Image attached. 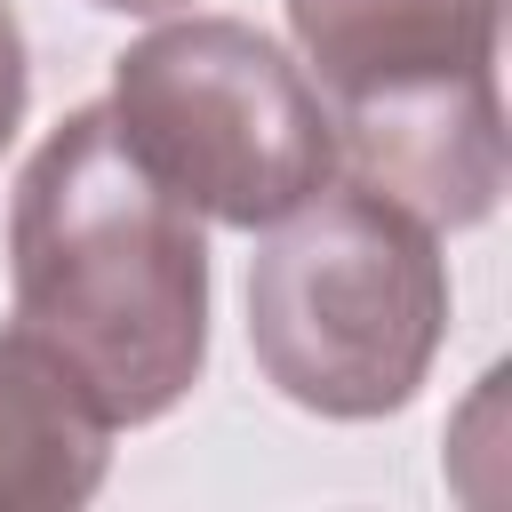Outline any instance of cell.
<instances>
[{
    "instance_id": "1",
    "label": "cell",
    "mask_w": 512,
    "mask_h": 512,
    "mask_svg": "<svg viewBox=\"0 0 512 512\" xmlns=\"http://www.w3.org/2000/svg\"><path fill=\"white\" fill-rule=\"evenodd\" d=\"M8 336L48 352L112 432L160 424L208 368V232L104 104L64 112L16 176Z\"/></svg>"
},
{
    "instance_id": "2",
    "label": "cell",
    "mask_w": 512,
    "mask_h": 512,
    "mask_svg": "<svg viewBox=\"0 0 512 512\" xmlns=\"http://www.w3.org/2000/svg\"><path fill=\"white\" fill-rule=\"evenodd\" d=\"M448 336L440 232L328 176L248 256V352L264 384L328 424L400 416Z\"/></svg>"
},
{
    "instance_id": "3",
    "label": "cell",
    "mask_w": 512,
    "mask_h": 512,
    "mask_svg": "<svg viewBox=\"0 0 512 512\" xmlns=\"http://www.w3.org/2000/svg\"><path fill=\"white\" fill-rule=\"evenodd\" d=\"M104 112L152 184L232 232L280 224L336 176L320 88L240 16H176L120 48Z\"/></svg>"
},
{
    "instance_id": "4",
    "label": "cell",
    "mask_w": 512,
    "mask_h": 512,
    "mask_svg": "<svg viewBox=\"0 0 512 512\" xmlns=\"http://www.w3.org/2000/svg\"><path fill=\"white\" fill-rule=\"evenodd\" d=\"M288 40L328 104V128L368 112L504 96V0H288Z\"/></svg>"
},
{
    "instance_id": "5",
    "label": "cell",
    "mask_w": 512,
    "mask_h": 512,
    "mask_svg": "<svg viewBox=\"0 0 512 512\" xmlns=\"http://www.w3.org/2000/svg\"><path fill=\"white\" fill-rule=\"evenodd\" d=\"M112 472V424L24 336H0V512H72Z\"/></svg>"
},
{
    "instance_id": "6",
    "label": "cell",
    "mask_w": 512,
    "mask_h": 512,
    "mask_svg": "<svg viewBox=\"0 0 512 512\" xmlns=\"http://www.w3.org/2000/svg\"><path fill=\"white\" fill-rule=\"evenodd\" d=\"M24 112H32V48H24V24H16V8L0 0V152L16 144Z\"/></svg>"
},
{
    "instance_id": "7",
    "label": "cell",
    "mask_w": 512,
    "mask_h": 512,
    "mask_svg": "<svg viewBox=\"0 0 512 512\" xmlns=\"http://www.w3.org/2000/svg\"><path fill=\"white\" fill-rule=\"evenodd\" d=\"M88 8H112V16H176L192 0H88Z\"/></svg>"
}]
</instances>
